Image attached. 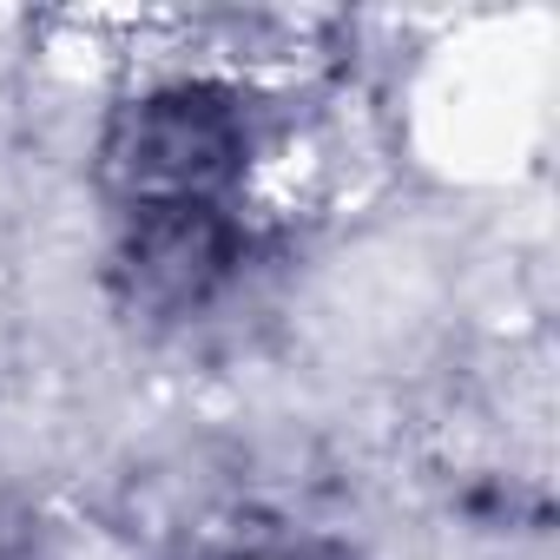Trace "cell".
Listing matches in <instances>:
<instances>
[{
    "instance_id": "obj_1",
    "label": "cell",
    "mask_w": 560,
    "mask_h": 560,
    "mask_svg": "<svg viewBox=\"0 0 560 560\" xmlns=\"http://www.w3.org/2000/svg\"><path fill=\"white\" fill-rule=\"evenodd\" d=\"M250 152V119L231 86H172L119 113L106 172L126 191V211L165 205H224Z\"/></svg>"
}]
</instances>
